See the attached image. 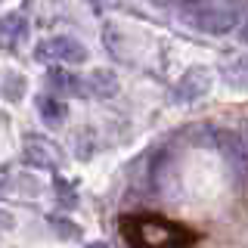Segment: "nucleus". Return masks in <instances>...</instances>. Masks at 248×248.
Segmentation results:
<instances>
[{
  "mask_svg": "<svg viewBox=\"0 0 248 248\" xmlns=\"http://www.w3.org/2000/svg\"><path fill=\"white\" fill-rule=\"evenodd\" d=\"M22 152H25V161H28V165L44 168V170L56 168L59 161H62L59 146L53 143V140H46V137H25V146H22Z\"/></svg>",
  "mask_w": 248,
  "mask_h": 248,
  "instance_id": "20e7f679",
  "label": "nucleus"
},
{
  "mask_svg": "<svg viewBox=\"0 0 248 248\" xmlns=\"http://www.w3.org/2000/svg\"><path fill=\"white\" fill-rule=\"evenodd\" d=\"M81 93L93 96V99H112L118 93V78L108 68H93L90 75L81 78Z\"/></svg>",
  "mask_w": 248,
  "mask_h": 248,
  "instance_id": "423d86ee",
  "label": "nucleus"
},
{
  "mask_svg": "<svg viewBox=\"0 0 248 248\" xmlns=\"http://www.w3.org/2000/svg\"><path fill=\"white\" fill-rule=\"evenodd\" d=\"M245 146H248V134H245Z\"/></svg>",
  "mask_w": 248,
  "mask_h": 248,
  "instance_id": "2eb2a0df",
  "label": "nucleus"
},
{
  "mask_svg": "<svg viewBox=\"0 0 248 248\" xmlns=\"http://www.w3.org/2000/svg\"><path fill=\"white\" fill-rule=\"evenodd\" d=\"M180 19L186 25H192L196 31L205 34H227L239 25V13L230 6H214L208 0H186L180 3Z\"/></svg>",
  "mask_w": 248,
  "mask_h": 248,
  "instance_id": "f03ea898",
  "label": "nucleus"
},
{
  "mask_svg": "<svg viewBox=\"0 0 248 248\" xmlns=\"http://www.w3.org/2000/svg\"><path fill=\"white\" fill-rule=\"evenodd\" d=\"M46 84H50V90L62 93V96H75V93H81V78L65 72V68H56V72L46 75Z\"/></svg>",
  "mask_w": 248,
  "mask_h": 248,
  "instance_id": "1a4fd4ad",
  "label": "nucleus"
},
{
  "mask_svg": "<svg viewBox=\"0 0 248 248\" xmlns=\"http://www.w3.org/2000/svg\"><path fill=\"white\" fill-rule=\"evenodd\" d=\"M93 3H96V6H115L118 0H93Z\"/></svg>",
  "mask_w": 248,
  "mask_h": 248,
  "instance_id": "ddd939ff",
  "label": "nucleus"
},
{
  "mask_svg": "<svg viewBox=\"0 0 248 248\" xmlns=\"http://www.w3.org/2000/svg\"><path fill=\"white\" fill-rule=\"evenodd\" d=\"M28 34V25H25V19L22 16H0V44L3 46H16V44H22V37Z\"/></svg>",
  "mask_w": 248,
  "mask_h": 248,
  "instance_id": "6e6552de",
  "label": "nucleus"
},
{
  "mask_svg": "<svg viewBox=\"0 0 248 248\" xmlns=\"http://www.w3.org/2000/svg\"><path fill=\"white\" fill-rule=\"evenodd\" d=\"M121 230L130 245H186L192 242V232L168 223L161 217H121Z\"/></svg>",
  "mask_w": 248,
  "mask_h": 248,
  "instance_id": "f257e3e1",
  "label": "nucleus"
},
{
  "mask_svg": "<svg viewBox=\"0 0 248 248\" xmlns=\"http://www.w3.org/2000/svg\"><path fill=\"white\" fill-rule=\"evenodd\" d=\"M37 62H59V65H81L87 59V46L75 37H46V41L37 44L34 50Z\"/></svg>",
  "mask_w": 248,
  "mask_h": 248,
  "instance_id": "7ed1b4c3",
  "label": "nucleus"
},
{
  "mask_svg": "<svg viewBox=\"0 0 248 248\" xmlns=\"http://www.w3.org/2000/svg\"><path fill=\"white\" fill-rule=\"evenodd\" d=\"M37 112L46 124H59L65 121V103H59L56 96H37Z\"/></svg>",
  "mask_w": 248,
  "mask_h": 248,
  "instance_id": "9b49d317",
  "label": "nucleus"
},
{
  "mask_svg": "<svg viewBox=\"0 0 248 248\" xmlns=\"http://www.w3.org/2000/svg\"><path fill=\"white\" fill-rule=\"evenodd\" d=\"M239 37H242V41L248 44V22H245V25H242V31H239Z\"/></svg>",
  "mask_w": 248,
  "mask_h": 248,
  "instance_id": "4468645a",
  "label": "nucleus"
},
{
  "mask_svg": "<svg viewBox=\"0 0 248 248\" xmlns=\"http://www.w3.org/2000/svg\"><path fill=\"white\" fill-rule=\"evenodd\" d=\"M214 143H217V149L223 152V158L230 161L236 170H248V152H245V143L239 140L236 134H230V130H220V134H214Z\"/></svg>",
  "mask_w": 248,
  "mask_h": 248,
  "instance_id": "0eeeda50",
  "label": "nucleus"
},
{
  "mask_svg": "<svg viewBox=\"0 0 248 248\" xmlns=\"http://www.w3.org/2000/svg\"><path fill=\"white\" fill-rule=\"evenodd\" d=\"M211 90V72L208 68H189L174 87V99L177 103H192V99L205 96Z\"/></svg>",
  "mask_w": 248,
  "mask_h": 248,
  "instance_id": "39448f33",
  "label": "nucleus"
},
{
  "mask_svg": "<svg viewBox=\"0 0 248 248\" xmlns=\"http://www.w3.org/2000/svg\"><path fill=\"white\" fill-rule=\"evenodd\" d=\"M223 78L232 87H248V56H236V59L223 62Z\"/></svg>",
  "mask_w": 248,
  "mask_h": 248,
  "instance_id": "9d476101",
  "label": "nucleus"
},
{
  "mask_svg": "<svg viewBox=\"0 0 248 248\" xmlns=\"http://www.w3.org/2000/svg\"><path fill=\"white\" fill-rule=\"evenodd\" d=\"M13 227V214L10 211H3V208H0V232H6Z\"/></svg>",
  "mask_w": 248,
  "mask_h": 248,
  "instance_id": "f8f14e48",
  "label": "nucleus"
}]
</instances>
